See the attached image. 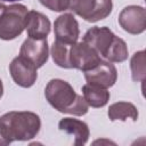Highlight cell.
Wrapping results in <instances>:
<instances>
[{"label":"cell","mask_w":146,"mask_h":146,"mask_svg":"<svg viewBox=\"0 0 146 146\" xmlns=\"http://www.w3.org/2000/svg\"><path fill=\"white\" fill-rule=\"evenodd\" d=\"M48 103L58 112L82 116L88 112V104L81 95H78L73 87L60 79H52L44 89Z\"/></svg>","instance_id":"cell-1"},{"label":"cell","mask_w":146,"mask_h":146,"mask_svg":"<svg viewBox=\"0 0 146 146\" xmlns=\"http://www.w3.org/2000/svg\"><path fill=\"white\" fill-rule=\"evenodd\" d=\"M40 128V117L33 112L11 111L0 116V132L9 144L15 140L25 141L34 138Z\"/></svg>","instance_id":"cell-2"},{"label":"cell","mask_w":146,"mask_h":146,"mask_svg":"<svg viewBox=\"0 0 146 146\" xmlns=\"http://www.w3.org/2000/svg\"><path fill=\"white\" fill-rule=\"evenodd\" d=\"M27 8L21 3L7 6L0 16V39L14 40L25 30Z\"/></svg>","instance_id":"cell-3"},{"label":"cell","mask_w":146,"mask_h":146,"mask_svg":"<svg viewBox=\"0 0 146 146\" xmlns=\"http://www.w3.org/2000/svg\"><path fill=\"white\" fill-rule=\"evenodd\" d=\"M112 0H71L70 8L87 22H98L112 13Z\"/></svg>","instance_id":"cell-4"},{"label":"cell","mask_w":146,"mask_h":146,"mask_svg":"<svg viewBox=\"0 0 146 146\" xmlns=\"http://www.w3.org/2000/svg\"><path fill=\"white\" fill-rule=\"evenodd\" d=\"M100 60L102 58L98 52L83 41L75 42L70 47V63L72 68L86 72L95 67Z\"/></svg>","instance_id":"cell-5"},{"label":"cell","mask_w":146,"mask_h":146,"mask_svg":"<svg viewBox=\"0 0 146 146\" xmlns=\"http://www.w3.org/2000/svg\"><path fill=\"white\" fill-rule=\"evenodd\" d=\"M116 39V35L106 26L99 27L94 26L89 29L83 35V42L94 48L99 56H103L105 59Z\"/></svg>","instance_id":"cell-6"},{"label":"cell","mask_w":146,"mask_h":146,"mask_svg":"<svg viewBox=\"0 0 146 146\" xmlns=\"http://www.w3.org/2000/svg\"><path fill=\"white\" fill-rule=\"evenodd\" d=\"M9 72L14 82L23 88L32 87L38 78L35 65L22 56H17L11 60L9 64Z\"/></svg>","instance_id":"cell-7"},{"label":"cell","mask_w":146,"mask_h":146,"mask_svg":"<svg viewBox=\"0 0 146 146\" xmlns=\"http://www.w3.org/2000/svg\"><path fill=\"white\" fill-rule=\"evenodd\" d=\"M119 24L130 34H140L146 29V11L141 6H128L119 15Z\"/></svg>","instance_id":"cell-8"},{"label":"cell","mask_w":146,"mask_h":146,"mask_svg":"<svg viewBox=\"0 0 146 146\" xmlns=\"http://www.w3.org/2000/svg\"><path fill=\"white\" fill-rule=\"evenodd\" d=\"M84 79L87 83L107 89L116 82L117 71L111 62L100 60L95 67L84 72Z\"/></svg>","instance_id":"cell-9"},{"label":"cell","mask_w":146,"mask_h":146,"mask_svg":"<svg viewBox=\"0 0 146 146\" xmlns=\"http://www.w3.org/2000/svg\"><path fill=\"white\" fill-rule=\"evenodd\" d=\"M19 56L26 58L35 65L36 68L42 67L49 56V48L47 39H32L27 38L21 46Z\"/></svg>","instance_id":"cell-10"},{"label":"cell","mask_w":146,"mask_h":146,"mask_svg":"<svg viewBox=\"0 0 146 146\" xmlns=\"http://www.w3.org/2000/svg\"><path fill=\"white\" fill-rule=\"evenodd\" d=\"M54 32L56 40L66 44H74L80 35L79 24L70 13L59 15L56 18L54 23Z\"/></svg>","instance_id":"cell-11"},{"label":"cell","mask_w":146,"mask_h":146,"mask_svg":"<svg viewBox=\"0 0 146 146\" xmlns=\"http://www.w3.org/2000/svg\"><path fill=\"white\" fill-rule=\"evenodd\" d=\"M50 21L46 15L35 10L27 11L25 29L29 38L47 39V35L50 32Z\"/></svg>","instance_id":"cell-12"},{"label":"cell","mask_w":146,"mask_h":146,"mask_svg":"<svg viewBox=\"0 0 146 146\" xmlns=\"http://www.w3.org/2000/svg\"><path fill=\"white\" fill-rule=\"evenodd\" d=\"M58 128L68 135L74 136V146H82L89 139V128L86 122L73 117H64L59 121Z\"/></svg>","instance_id":"cell-13"},{"label":"cell","mask_w":146,"mask_h":146,"mask_svg":"<svg viewBox=\"0 0 146 146\" xmlns=\"http://www.w3.org/2000/svg\"><path fill=\"white\" fill-rule=\"evenodd\" d=\"M82 94L88 106L95 108L105 106L110 100V91H107L106 88H102L95 84L86 83L82 87Z\"/></svg>","instance_id":"cell-14"},{"label":"cell","mask_w":146,"mask_h":146,"mask_svg":"<svg viewBox=\"0 0 146 146\" xmlns=\"http://www.w3.org/2000/svg\"><path fill=\"white\" fill-rule=\"evenodd\" d=\"M107 115L111 121H127L128 119L137 121L138 111L137 107L129 102H117L108 107Z\"/></svg>","instance_id":"cell-15"},{"label":"cell","mask_w":146,"mask_h":146,"mask_svg":"<svg viewBox=\"0 0 146 146\" xmlns=\"http://www.w3.org/2000/svg\"><path fill=\"white\" fill-rule=\"evenodd\" d=\"M72 44H66L59 41H54L51 46V56L58 66L63 68H72L70 63V47Z\"/></svg>","instance_id":"cell-16"},{"label":"cell","mask_w":146,"mask_h":146,"mask_svg":"<svg viewBox=\"0 0 146 146\" xmlns=\"http://www.w3.org/2000/svg\"><path fill=\"white\" fill-rule=\"evenodd\" d=\"M131 76L135 82H144L146 76V67H145V51H137L130 60Z\"/></svg>","instance_id":"cell-17"},{"label":"cell","mask_w":146,"mask_h":146,"mask_svg":"<svg viewBox=\"0 0 146 146\" xmlns=\"http://www.w3.org/2000/svg\"><path fill=\"white\" fill-rule=\"evenodd\" d=\"M42 6L52 11H64L70 8L71 0H39Z\"/></svg>","instance_id":"cell-18"},{"label":"cell","mask_w":146,"mask_h":146,"mask_svg":"<svg viewBox=\"0 0 146 146\" xmlns=\"http://www.w3.org/2000/svg\"><path fill=\"white\" fill-rule=\"evenodd\" d=\"M6 145H9V143L3 138V136L0 132V146H6Z\"/></svg>","instance_id":"cell-19"},{"label":"cell","mask_w":146,"mask_h":146,"mask_svg":"<svg viewBox=\"0 0 146 146\" xmlns=\"http://www.w3.org/2000/svg\"><path fill=\"white\" fill-rule=\"evenodd\" d=\"M6 7H7V6H6L5 3H2V2H0V16H1V14L3 13V10L6 9Z\"/></svg>","instance_id":"cell-20"},{"label":"cell","mask_w":146,"mask_h":146,"mask_svg":"<svg viewBox=\"0 0 146 146\" xmlns=\"http://www.w3.org/2000/svg\"><path fill=\"white\" fill-rule=\"evenodd\" d=\"M2 94H3V86H2V81L0 79V98L2 97Z\"/></svg>","instance_id":"cell-21"},{"label":"cell","mask_w":146,"mask_h":146,"mask_svg":"<svg viewBox=\"0 0 146 146\" xmlns=\"http://www.w3.org/2000/svg\"><path fill=\"white\" fill-rule=\"evenodd\" d=\"M2 1H9V2H15V1H19V0H2Z\"/></svg>","instance_id":"cell-22"}]
</instances>
